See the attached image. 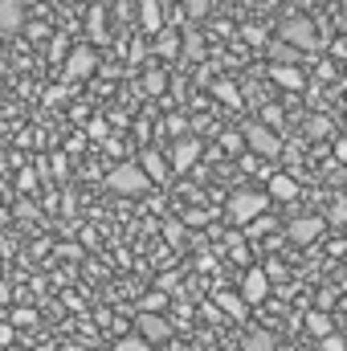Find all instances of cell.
Returning <instances> with one entry per match:
<instances>
[{"instance_id": "obj_1", "label": "cell", "mask_w": 347, "mask_h": 351, "mask_svg": "<svg viewBox=\"0 0 347 351\" xmlns=\"http://www.w3.org/2000/svg\"><path fill=\"white\" fill-rule=\"evenodd\" d=\"M265 208H270V196H265V192L241 188V192L229 196V221H233V225H254Z\"/></svg>"}, {"instance_id": "obj_2", "label": "cell", "mask_w": 347, "mask_h": 351, "mask_svg": "<svg viewBox=\"0 0 347 351\" xmlns=\"http://www.w3.org/2000/svg\"><path fill=\"white\" fill-rule=\"evenodd\" d=\"M278 41H282V45H290V49H298V53L315 49V41H319L315 21H311V16H286V21H282V29H278Z\"/></svg>"}, {"instance_id": "obj_3", "label": "cell", "mask_w": 347, "mask_h": 351, "mask_svg": "<svg viewBox=\"0 0 347 351\" xmlns=\"http://www.w3.org/2000/svg\"><path fill=\"white\" fill-rule=\"evenodd\" d=\"M106 184H110V192H119V196H143L152 184H147V176L139 172V164L135 160H123L115 172L106 176Z\"/></svg>"}, {"instance_id": "obj_4", "label": "cell", "mask_w": 347, "mask_h": 351, "mask_svg": "<svg viewBox=\"0 0 347 351\" xmlns=\"http://www.w3.org/2000/svg\"><path fill=\"white\" fill-rule=\"evenodd\" d=\"M135 339H143L147 348H156V343H168L172 339V327H168L164 315H139L135 319Z\"/></svg>"}, {"instance_id": "obj_5", "label": "cell", "mask_w": 347, "mask_h": 351, "mask_svg": "<svg viewBox=\"0 0 347 351\" xmlns=\"http://www.w3.org/2000/svg\"><path fill=\"white\" fill-rule=\"evenodd\" d=\"M246 143H250V152H258L265 160L282 156V139H278L270 127H261V123H250V127H246Z\"/></svg>"}, {"instance_id": "obj_6", "label": "cell", "mask_w": 347, "mask_h": 351, "mask_svg": "<svg viewBox=\"0 0 347 351\" xmlns=\"http://www.w3.org/2000/svg\"><path fill=\"white\" fill-rule=\"evenodd\" d=\"M265 294H270V274H265V269H250V274L241 278V294H237V298H241L246 306H258Z\"/></svg>"}, {"instance_id": "obj_7", "label": "cell", "mask_w": 347, "mask_h": 351, "mask_svg": "<svg viewBox=\"0 0 347 351\" xmlns=\"http://www.w3.org/2000/svg\"><path fill=\"white\" fill-rule=\"evenodd\" d=\"M94 66H98L94 49H90V45H74V53H70V62H66V78H70V82L90 78V74H94Z\"/></svg>"}, {"instance_id": "obj_8", "label": "cell", "mask_w": 347, "mask_h": 351, "mask_svg": "<svg viewBox=\"0 0 347 351\" xmlns=\"http://www.w3.org/2000/svg\"><path fill=\"white\" fill-rule=\"evenodd\" d=\"M319 233H323V217H294L290 221V229H286V237L290 241H319Z\"/></svg>"}, {"instance_id": "obj_9", "label": "cell", "mask_w": 347, "mask_h": 351, "mask_svg": "<svg viewBox=\"0 0 347 351\" xmlns=\"http://www.w3.org/2000/svg\"><path fill=\"white\" fill-rule=\"evenodd\" d=\"M196 160H200V143H196V139H180L172 147V168L176 172H188Z\"/></svg>"}, {"instance_id": "obj_10", "label": "cell", "mask_w": 347, "mask_h": 351, "mask_svg": "<svg viewBox=\"0 0 347 351\" xmlns=\"http://www.w3.org/2000/svg\"><path fill=\"white\" fill-rule=\"evenodd\" d=\"M21 25H25L21 0H0V33H16Z\"/></svg>"}, {"instance_id": "obj_11", "label": "cell", "mask_w": 347, "mask_h": 351, "mask_svg": "<svg viewBox=\"0 0 347 351\" xmlns=\"http://www.w3.org/2000/svg\"><path fill=\"white\" fill-rule=\"evenodd\" d=\"M265 196H274V200H290V196H298V180L294 176H270V192Z\"/></svg>"}, {"instance_id": "obj_12", "label": "cell", "mask_w": 347, "mask_h": 351, "mask_svg": "<svg viewBox=\"0 0 347 351\" xmlns=\"http://www.w3.org/2000/svg\"><path fill=\"white\" fill-rule=\"evenodd\" d=\"M265 53H270V66H294V62L302 58L298 49H290V45H282V41H270Z\"/></svg>"}, {"instance_id": "obj_13", "label": "cell", "mask_w": 347, "mask_h": 351, "mask_svg": "<svg viewBox=\"0 0 347 351\" xmlns=\"http://www.w3.org/2000/svg\"><path fill=\"white\" fill-rule=\"evenodd\" d=\"M139 21H143L147 33H160V29H164V12H160V4H156V0H143V4H139Z\"/></svg>"}, {"instance_id": "obj_14", "label": "cell", "mask_w": 347, "mask_h": 351, "mask_svg": "<svg viewBox=\"0 0 347 351\" xmlns=\"http://www.w3.org/2000/svg\"><path fill=\"white\" fill-rule=\"evenodd\" d=\"M241 351H278V339H274L270 331H261V327H254V331L246 335V343H241Z\"/></svg>"}, {"instance_id": "obj_15", "label": "cell", "mask_w": 347, "mask_h": 351, "mask_svg": "<svg viewBox=\"0 0 347 351\" xmlns=\"http://www.w3.org/2000/svg\"><path fill=\"white\" fill-rule=\"evenodd\" d=\"M217 306H221L229 319H246V315H250V306H246L237 294H229V290H221V294H217Z\"/></svg>"}, {"instance_id": "obj_16", "label": "cell", "mask_w": 347, "mask_h": 351, "mask_svg": "<svg viewBox=\"0 0 347 351\" xmlns=\"http://www.w3.org/2000/svg\"><path fill=\"white\" fill-rule=\"evenodd\" d=\"M139 172L147 176V184H152V180H164V176H168V164H164V156L147 152V156L139 160Z\"/></svg>"}, {"instance_id": "obj_17", "label": "cell", "mask_w": 347, "mask_h": 351, "mask_svg": "<svg viewBox=\"0 0 347 351\" xmlns=\"http://www.w3.org/2000/svg\"><path fill=\"white\" fill-rule=\"evenodd\" d=\"M270 74H274V82H278V86H286V90H302V86H307V82H302V74H298L294 66H274Z\"/></svg>"}, {"instance_id": "obj_18", "label": "cell", "mask_w": 347, "mask_h": 351, "mask_svg": "<svg viewBox=\"0 0 347 351\" xmlns=\"http://www.w3.org/2000/svg\"><path fill=\"white\" fill-rule=\"evenodd\" d=\"M307 331H311L315 339H327V335H331V315H323V311H311V315H307Z\"/></svg>"}, {"instance_id": "obj_19", "label": "cell", "mask_w": 347, "mask_h": 351, "mask_svg": "<svg viewBox=\"0 0 347 351\" xmlns=\"http://www.w3.org/2000/svg\"><path fill=\"white\" fill-rule=\"evenodd\" d=\"M156 53H160V58H176V53H180V33H172V29H160Z\"/></svg>"}, {"instance_id": "obj_20", "label": "cell", "mask_w": 347, "mask_h": 351, "mask_svg": "<svg viewBox=\"0 0 347 351\" xmlns=\"http://www.w3.org/2000/svg\"><path fill=\"white\" fill-rule=\"evenodd\" d=\"M180 49H184V58H188V62H200V58H204V41H200L196 33L180 37Z\"/></svg>"}, {"instance_id": "obj_21", "label": "cell", "mask_w": 347, "mask_h": 351, "mask_svg": "<svg viewBox=\"0 0 347 351\" xmlns=\"http://www.w3.org/2000/svg\"><path fill=\"white\" fill-rule=\"evenodd\" d=\"M344 221H347V204H344V196H335L331 208H327V217H323V225H344Z\"/></svg>"}, {"instance_id": "obj_22", "label": "cell", "mask_w": 347, "mask_h": 351, "mask_svg": "<svg viewBox=\"0 0 347 351\" xmlns=\"http://www.w3.org/2000/svg\"><path fill=\"white\" fill-rule=\"evenodd\" d=\"M217 98H221V102H229V106H237V102H241V94H237L233 82H217Z\"/></svg>"}, {"instance_id": "obj_23", "label": "cell", "mask_w": 347, "mask_h": 351, "mask_svg": "<svg viewBox=\"0 0 347 351\" xmlns=\"http://www.w3.org/2000/svg\"><path fill=\"white\" fill-rule=\"evenodd\" d=\"M139 306H143V311H139V315H160V306H164V294H160V290H156V294H147V298H143V302H139Z\"/></svg>"}, {"instance_id": "obj_24", "label": "cell", "mask_w": 347, "mask_h": 351, "mask_svg": "<svg viewBox=\"0 0 347 351\" xmlns=\"http://www.w3.org/2000/svg\"><path fill=\"white\" fill-rule=\"evenodd\" d=\"M115 351H152V348H147L143 339H135V335H127V339H119V343H115Z\"/></svg>"}, {"instance_id": "obj_25", "label": "cell", "mask_w": 347, "mask_h": 351, "mask_svg": "<svg viewBox=\"0 0 347 351\" xmlns=\"http://www.w3.org/2000/svg\"><path fill=\"white\" fill-rule=\"evenodd\" d=\"M319 348H323V351H347V343L339 339V335H335V331H331L327 339H319Z\"/></svg>"}, {"instance_id": "obj_26", "label": "cell", "mask_w": 347, "mask_h": 351, "mask_svg": "<svg viewBox=\"0 0 347 351\" xmlns=\"http://www.w3.org/2000/svg\"><path fill=\"white\" fill-rule=\"evenodd\" d=\"M176 282H180V269H168V274L160 278V294H168V290H176Z\"/></svg>"}, {"instance_id": "obj_27", "label": "cell", "mask_w": 347, "mask_h": 351, "mask_svg": "<svg viewBox=\"0 0 347 351\" xmlns=\"http://www.w3.org/2000/svg\"><path fill=\"white\" fill-rule=\"evenodd\" d=\"M274 123H282V106H265V123H261V127L274 131Z\"/></svg>"}, {"instance_id": "obj_28", "label": "cell", "mask_w": 347, "mask_h": 351, "mask_svg": "<svg viewBox=\"0 0 347 351\" xmlns=\"http://www.w3.org/2000/svg\"><path fill=\"white\" fill-rule=\"evenodd\" d=\"M184 8H188L192 16H204V12H208V0H184Z\"/></svg>"}, {"instance_id": "obj_29", "label": "cell", "mask_w": 347, "mask_h": 351, "mask_svg": "<svg viewBox=\"0 0 347 351\" xmlns=\"http://www.w3.org/2000/svg\"><path fill=\"white\" fill-rule=\"evenodd\" d=\"M307 131H311V135H327V119H311Z\"/></svg>"}, {"instance_id": "obj_30", "label": "cell", "mask_w": 347, "mask_h": 351, "mask_svg": "<svg viewBox=\"0 0 347 351\" xmlns=\"http://www.w3.org/2000/svg\"><path fill=\"white\" fill-rule=\"evenodd\" d=\"M164 233H168V241H180V237H184V229H180V221H168V229H164Z\"/></svg>"}, {"instance_id": "obj_31", "label": "cell", "mask_w": 347, "mask_h": 351, "mask_svg": "<svg viewBox=\"0 0 347 351\" xmlns=\"http://www.w3.org/2000/svg\"><path fill=\"white\" fill-rule=\"evenodd\" d=\"M90 135H94V139H102V135H106V123H102V119H94V123H90Z\"/></svg>"}, {"instance_id": "obj_32", "label": "cell", "mask_w": 347, "mask_h": 351, "mask_svg": "<svg viewBox=\"0 0 347 351\" xmlns=\"http://www.w3.org/2000/svg\"><path fill=\"white\" fill-rule=\"evenodd\" d=\"M147 90H152V94H160V90H164V78H160V74H152V78H147Z\"/></svg>"}, {"instance_id": "obj_33", "label": "cell", "mask_w": 347, "mask_h": 351, "mask_svg": "<svg viewBox=\"0 0 347 351\" xmlns=\"http://www.w3.org/2000/svg\"><path fill=\"white\" fill-rule=\"evenodd\" d=\"M290 4H298V8H307V4H315V0H290Z\"/></svg>"}]
</instances>
